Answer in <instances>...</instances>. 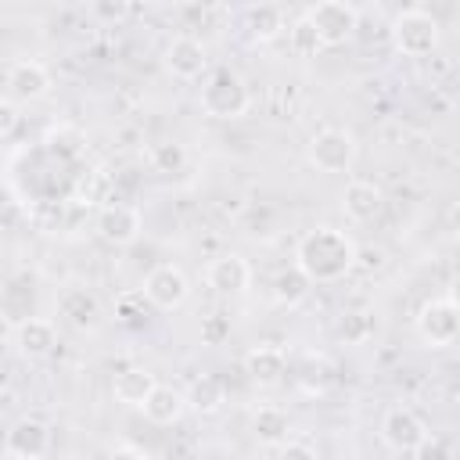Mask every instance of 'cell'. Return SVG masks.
I'll return each mask as SVG.
<instances>
[{
  "label": "cell",
  "mask_w": 460,
  "mask_h": 460,
  "mask_svg": "<svg viewBox=\"0 0 460 460\" xmlns=\"http://www.w3.org/2000/svg\"><path fill=\"white\" fill-rule=\"evenodd\" d=\"M11 338H14V323H11V316L0 309V349H4Z\"/></svg>",
  "instance_id": "cell-34"
},
{
  "label": "cell",
  "mask_w": 460,
  "mask_h": 460,
  "mask_svg": "<svg viewBox=\"0 0 460 460\" xmlns=\"http://www.w3.org/2000/svg\"><path fill=\"white\" fill-rule=\"evenodd\" d=\"M374 331H377L374 313H349V316L341 320V338H345L349 345H363L367 338H374Z\"/></svg>",
  "instance_id": "cell-26"
},
{
  "label": "cell",
  "mask_w": 460,
  "mask_h": 460,
  "mask_svg": "<svg viewBox=\"0 0 460 460\" xmlns=\"http://www.w3.org/2000/svg\"><path fill=\"white\" fill-rule=\"evenodd\" d=\"M356 266L374 273V270H385V248L377 244H367V248H356Z\"/></svg>",
  "instance_id": "cell-30"
},
{
  "label": "cell",
  "mask_w": 460,
  "mask_h": 460,
  "mask_svg": "<svg viewBox=\"0 0 460 460\" xmlns=\"http://www.w3.org/2000/svg\"><path fill=\"white\" fill-rule=\"evenodd\" d=\"M147 162H151L155 172H180V169L187 165V147L176 144V140H162V144L151 147Z\"/></svg>",
  "instance_id": "cell-25"
},
{
  "label": "cell",
  "mask_w": 460,
  "mask_h": 460,
  "mask_svg": "<svg viewBox=\"0 0 460 460\" xmlns=\"http://www.w3.org/2000/svg\"><path fill=\"white\" fill-rule=\"evenodd\" d=\"M7 90L14 101H40L50 93V72L40 61H14L7 68Z\"/></svg>",
  "instance_id": "cell-13"
},
{
  "label": "cell",
  "mask_w": 460,
  "mask_h": 460,
  "mask_svg": "<svg viewBox=\"0 0 460 460\" xmlns=\"http://www.w3.org/2000/svg\"><path fill=\"white\" fill-rule=\"evenodd\" d=\"M244 374H248L255 385H262V388L280 385L284 374H288V356H284V349H277V345H255V349H248V356H244Z\"/></svg>",
  "instance_id": "cell-15"
},
{
  "label": "cell",
  "mask_w": 460,
  "mask_h": 460,
  "mask_svg": "<svg viewBox=\"0 0 460 460\" xmlns=\"http://www.w3.org/2000/svg\"><path fill=\"white\" fill-rule=\"evenodd\" d=\"M309 277L298 270V266H288V270H280L277 277H273V298L280 302V305H298L305 295H309Z\"/></svg>",
  "instance_id": "cell-22"
},
{
  "label": "cell",
  "mask_w": 460,
  "mask_h": 460,
  "mask_svg": "<svg viewBox=\"0 0 460 460\" xmlns=\"http://www.w3.org/2000/svg\"><path fill=\"white\" fill-rule=\"evenodd\" d=\"M140 410H144V417L151 424H176L183 417L187 402H183V392H176L172 385H155Z\"/></svg>",
  "instance_id": "cell-19"
},
{
  "label": "cell",
  "mask_w": 460,
  "mask_h": 460,
  "mask_svg": "<svg viewBox=\"0 0 460 460\" xmlns=\"http://www.w3.org/2000/svg\"><path fill=\"white\" fill-rule=\"evenodd\" d=\"M108 460H147V456L140 449H133V446H119V449L108 453Z\"/></svg>",
  "instance_id": "cell-33"
},
{
  "label": "cell",
  "mask_w": 460,
  "mask_h": 460,
  "mask_svg": "<svg viewBox=\"0 0 460 460\" xmlns=\"http://www.w3.org/2000/svg\"><path fill=\"white\" fill-rule=\"evenodd\" d=\"M183 402H187L194 413L212 417V413H219V406L226 402V388H223V381H219V377L201 374V377H194V381H190V388H187Z\"/></svg>",
  "instance_id": "cell-20"
},
{
  "label": "cell",
  "mask_w": 460,
  "mask_h": 460,
  "mask_svg": "<svg viewBox=\"0 0 460 460\" xmlns=\"http://www.w3.org/2000/svg\"><path fill=\"white\" fill-rule=\"evenodd\" d=\"M417 460H453V449H449V442L442 438V435H424L420 442H417Z\"/></svg>",
  "instance_id": "cell-28"
},
{
  "label": "cell",
  "mask_w": 460,
  "mask_h": 460,
  "mask_svg": "<svg viewBox=\"0 0 460 460\" xmlns=\"http://www.w3.org/2000/svg\"><path fill=\"white\" fill-rule=\"evenodd\" d=\"M14 126H18V104L7 101V97H0V137H11Z\"/></svg>",
  "instance_id": "cell-32"
},
{
  "label": "cell",
  "mask_w": 460,
  "mask_h": 460,
  "mask_svg": "<svg viewBox=\"0 0 460 460\" xmlns=\"http://www.w3.org/2000/svg\"><path fill=\"white\" fill-rule=\"evenodd\" d=\"M288 431H291V420H288L284 410H277V406L255 410V417H252L255 442H262V446H284L288 442Z\"/></svg>",
  "instance_id": "cell-21"
},
{
  "label": "cell",
  "mask_w": 460,
  "mask_h": 460,
  "mask_svg": "<svg viewBox=\"0 0 460 460\" xmlns=\"http://www.w3.org/2000/svg\"><path fill=\"white\" fill-rule=\"evenodd\" d=\"M205 280H208V288H216L219 295H241V291L252 284V266H248L241 255L226 252V255H219V259L208 262Z\"/></svg>",
  "instance_id": "cell-12"
},
{
  "label": "cell",
  "mask_w": 460,
  "mask_h": 460,
  "mask_svg": "<svg viewBox=\"0 0 460 460\" xmlns=\"http://www.w3.org/2000/svg\"><path fill=\"white\" fill-rule=\"evenodd\" d=\"M97 234L108 241V244H133L140 237V212L133 205H104L97 212Z\"/></svg>",
  "instance_id": "cell-11"
},
{
  "label": "cell",
  "mask_w": 460,
  "mask_h": 460,
  "mask_svg": "<svg viewBox=\"0 0 460 460\" xmlns=\"http://www.w3.org/2000/svg\"><path fill=\"white\" fill-rule=\"evenodd\" d=\"M248 25H252V36L266 43V40L280 36V29H284V11H280V7H273V4L252 7V11H248Z\"/></svg>",
  "instance_id": "cell-23"
},
{
  "label": "cell",
  "mask_w": 460,
  "mask_h": 460,
  "mask_svg": "<svg viewBox=\"0 0 460 460\" xmlns=\"http://www.w3.org/2000/svg\"><path fill=\"white\" fill-rule=\"evenodd\" d=\"M295 266L309 277V284H334L356 270V241L345 230L316 226L298 241Z\"/></svg>",
  "instance_id": "cell-1"
},
{
  "label": "cell",
  "mask_w": 460,
  "mask_h": 460,
  "mask_svg": "<svg viewBox=\"0 0 460 460\" xmlns=\"http://www.w3.org/2000/svg\"><path fill=\"white\" fill-rule=\"evenodd\" d=\"M280 453H277V460H316V449L309 446V442H284V446H277Z\"/></svg>",
  "instance_id": "cell-31"
},
{
  "label": "cell",
  "mask_w": 460,
  "mask_h": 460,
  "mask_svg": "<svg viewBox=\"0 0 460 460\" xmlns=\"http://www.w3.org/2000/svg\"><path fill=\"white\" fill-rule=\"evenodd\" d=\"M165 68L176 79H198L208 68V50L194 36H172L165 47Z\"/></svg>",
  "instance_id": "cell-10"
},
{
  "label": "cell",
  "mask_w": 460,
  "mask_h": 460,
  "mask_svg": "<svg viewBox=\"0 0 460 460\" xmlns=\"http://www.w3.org/2000/svg\"><path fill=\"white\" fill-rule=\"evenodd\" d=\"M417 334L431 345V349H446L456 341L460 334V313H456V302L449 295L442 298H428L420 309H417Z\"/></svg>",
  "instance_id": "cell-6"
},
{
  "label": "cell",
  "mask_w": 460,
  "mask_h": 460,
  "mask_svg": "<svg viewBox=\"0 0 460 460\" xmlns=\"http://www.w3.org/2000/svg\"><path fill=\"white\" fill-rule=\"evenodd\" d=\"M155 309H180L183 302H187V295H190V280H187V273L180 270V266H172V262H162V266H155L147 277H144V291H140Z\"/></svg>",
  "instance_id": "cell-7"
},
{
  "label": "cell",
  "mask_w": 460,
  "mask_h": 460,
  "mask_svg": "<svg viewBox=\"0 0 460 460\" xmlns=\"http://www.w3.org/2000/svg\"><path fill=\"white\" fill-rule=\"evenodd\" d=\"M305 22L316 29L323 47H341L352 40V32L359 25V11L345 0H320L305 11Z\"/></svg>",
  "instance_id": "cell-4"
},
{
  "label": "cell",
  "mask_w": 460,
  "mask_h": 460,
  "mask_svg": "<svg viewBox=\"0 0 460 460\" xmlns=\"http://www.w3.org/2000/svg\"><path fill=\"white\" fill-rule=\"evenodd\" d=\"M115 313H119V320H122V323L137 327V323L144 320V295H122V298H119V305H115Z\"/></svg>",
  "instance_id": "cell-29"
},
{
  "label": "cell",
  "mask_w": 460,
  "mask_h": 460,
  "mask_svg": "<svg viewBox=\"0 0 460 460\" xmlns=\"http://www.w3.org/2000/svg\"><path fill=\"white\" fill-rule=\"evenodd\" d=\"M424 435H428V428H424V420H420L410 406H395V410H388L385 420H381V438H385V446L395 449V453H413Z\"/></svg>",
  "instance_id": "cell-9"
},
{
  "label": "cell",
  "mask_w": 460,
  "mask_h": 460,
  "mask_svg": "<svg viewBox=\"0 0 460 460\" xmlns=\"http://www.w3.org/2000/svg\"><path fill=\"white\" fill-rule=\"evenodd\" d=\"M288 43H291V50H295L298 58H316V54L323 50V43H320L316 29L305 22V14H298V18L291 22V29H288Z\"/></svg>",
  "instance_id": "cell-24"
},
{
  "label": "cell",
  "mask_w": 460,
  "mask_h": 460,
  "mask_svg": "<svg viewBox=\"0 0 460 460\" xmlns=\"http://www.w3.org/2000/svg\"><path fill=\"white\" fill-rule=\"evenodd\" d=\"M155 385H158V381H155V374H151L147 367H126V370L115 374L111 395H115L122 406H144V399L151 395Z\"/></svg>",
  "instance_id": "cell-17"
},
{
  "label": "cell",
  "mask_w": 460,
  "mask_h": 460,
  "mask_svg": "<svg viewBox=\"0 0 460 460\" xmlns=\"http://www.w3.org/2000/svg\"><path fill=\"white\" fill-rule=\"evenodd\" d=\"M14 345H18V352L25 359H43L58 345V327L50 320H43V316H29V320H22L14 327Z\"/></svg>",
  "instance_id": "cell-14"
},
{
  "label": "cell",
  "mask_w": 460,
  "mask_h": 460,
  "mask_svg": "<svg viewBox=\"0 0 460 460\" xmlns=\"http://www.w3.org/2000/svg\"><path fill=\"white\" fill-rule=\"evenodd\" d=\"M305 155H309L313 169H320V172H349L352 162H356V140H352L349 129L327 126V129L309 137Z\"/></svg>",
  "instance_id": "cell-5"
},
{
  "label": "cell",
  "mask_w": 460,
  "mask_h": 460,
  "mask_svg": "<svg viewBox=\"0 0 460 460\" xmlns=\"http://www.w3.org/2000/svg\"><path fill=\"white\" fill-rule=\"evenodd\" d=\"M392 43L402 58H428L435 47H438V22L420 11V7H410V11H399L392 18Z\"/></svg>",
  "instance_id": "cell-3"
},
{
  "label": "cell",
  "mask_w": 460,
  "mask_h": 460,
  "mask_svg": "<svg viewBox=\"0 0 460 460\" xmlns=\"http://www.w3.org/2000/svg\"><path fill=\"white\" fill-rule=\"evenodd\" d=\"M385 205V194L381 187H374L370 180H352L345 183L341 190V212L352 219V223H370Z\"/></svg>",
  "instance_id": "cell-16"
},
{
  "label": "cell",
  "mask_w": 460,
  "mask_h": 460,
  "mask_svg": "<svg viewBox=\"0 0 460 460\" xmlns=\"http://www.w3.org/2000/svg\"><path fill=\"white\" fill-rule=\"evenodd\" d=\"M7 453L14 460H40L47 456L50 449V428L40 420V417H18L11 428H7V438H4Z\"/></svg>",
  "instance_id": "cell-8"
},
{
  "label": "cell",
  "mask_w": 460,
  "mask_h": 460,
  "mask_svg": "<svg viewBox=\"0 0 460 460\" xmlns=\"http://www.w3.org/2000/svg\"><path fill=\"white\" fill-rule=\"evenodd\" d=\"M226 338H230V316L212 313V316L201 320V341L205 345H223Z\"/></svg>",
  "instance_id": "cell-27"
},
{
  "label": "cell",
  "mask_w": 460,
  "mask_h": 460,
  "mask_svg": "<svg viewBox=\"0 0 460 460\" xmlns=\"http://www.w3.org/2000/svg\"><path fill=\"white\" fill-rule=\"evenodd\" d=\"M58 313H61L75 331H86V327L97 323V316H101V302H97L93 291H86V288H72V291L61 295Z\"/></svg>",
  "instance_id": "cell-18"
},
{
  "label": "cell",
  "mask_w": 460,
  "mask_h": 460,
  "mask_svg": "<svg viewBox=\"0 0 460 460\" xmlns=\"http://www.w3.org/2000/svg\"><path fill=\"white\" fill-rule=\"evenodd\" d=\"M248 104H252L248 83L230 68H216L201 86V111L208 119H241Z\"/></svg>",
  "instance_id": "cell-2"
}]
</instances>
